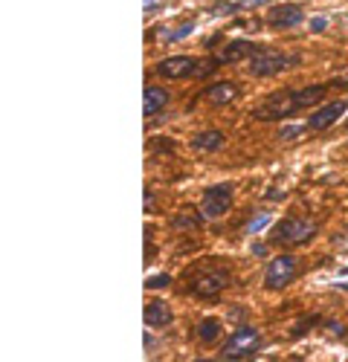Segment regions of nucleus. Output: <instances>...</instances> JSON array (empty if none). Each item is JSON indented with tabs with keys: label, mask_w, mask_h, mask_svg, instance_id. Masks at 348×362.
Returning <instances> with one entry per match:
<instances>
[{
	"label": "nucleus",
	"mask_w": 348,
	"mask_h": 362,
	"mask_svg": "<svg viewBox=\"0 0 348 362\" xmlns=\"http://www.w3.org/2000/svg\"><path fill=\"white\" fill-rule=\"evenodd\" d=\"M296 273H299V258L296 255H276L265 269V287L267 290H282L296 279Z\"/></svg>",
	"instance_id": "423d86ee"
},
{
	"label": "nucleus",
	"mask_w": 348,
	"mask_h": 362,
	"mask_svg": "<svg viewBox=\"0 0 348 362\" xmlns=\"http://www.w3.org/2000/svg\"><path fill=\"white\" fill-rule=\"evenodd\" d=\"M195 330H197V339L207 342V345H212V342L221 339V322L218 319H200Z\"/></svg>",
	"instance_id": "dca6fc26"
},
{
	"label": "nucleus",
	"mask_w": 348,
	"mask_h": 362,
	"mask_svg": "<svg viewBox=\"0 0 348 362\" xmlns=\"http://www.w3.org/2000/svg\"><path fill=\"white\" fill-rule=\"evenodd\" d=\"M328 84H331V87H340V90H345V87H348V73H342V76H337V78H331Z\"/></svg>",
	"instance_id": "393cba45"
},
{
	"label": "nucleus",
	"mask_w": 348,
	"mask_h": 362,
	"mask_svg": "<svg viewBox=\"0 0 348 362\" xmlns=\"http://www.w3.org/2000/svg\"><path fill=\"white\" fill-rule=\"evenodd\" d=\"M316 325H323V319H319V316H305V319H302V322H299V325L294 327V334H290V337L296 339V337L308 334V327H316Z\"/></svg>",
	"instance_id": "aec40b11"
},
{
	"label": "nucleus",
	"mask_w": 348,
	"mask_h": 362,
	"mask_svg": "<svg viewBox=\"0 0 348 362\" xmlns=\"http://www.w3.org/2000/svg\"><path fill=\"white\" fill-rule=\"evenodd\" d=\"M319 226L308 218H284L273 229V244L279 247H302L311 238H316Z\"/></svg>",
	"instance_id": "7ed1b4c3"
},
{
	"label": "nucleus",
	"mask_w": 348,
	"mask_h": 362,
	"mask_svg": "<svg viewBox=\"0 0 348 362\" xmlns=\"http://www.w3.org/2000/svg\"><path fill=\"white\" fill-rule=\"evenodd\" d=\"M232 183H221V186H209L207 192H203V200H200V212L207 221H215L221 215L229 212V206H232Z\"/></svg>",
	"instance_id": "0eeeda50"
},
{
	"label": "nucleus",
	"mask_w": 348,
	"mask_h": 362,
	"mask_svg": "<svg viewBox=\"0 0 348 362\" xmlns=\"http://www.w3.org/2000/svg\"><path fill=\"white\" fill-rule=\"evenodd\" d=\"M258 49H261L258 44L238 38V41L226 44V47H224V52H218V55H215V62H218V67H224V64H236V62H241L244 55H255Z\"/></svg>",
	"instance_id": "f8f14e48"
},
{
	"label": "nucleus",
	"mask_w": 348,
	"mask_h": 362,
	"mask_svg": "<svg viewBox=\"0 0 348 362\" xmlns=\"http://www.w3.org/2000/svg\"><path fill=\"white\" fill-rule=\"evenodd\" d=\"M226 145V136L221 131H203L192 139V148L200 151V154H212V151H221Z\"/></svg>",
	"instance_id": "2eb2a0df"
},
{
	"label": "nucleus",
	"mask_w": 348,
	"mask_h": 362,
	"mask_svg": "<svg viewBox=\"0 0 348 362\" xmlns=\"http://www.w3.org/2000/svg\"><path fill=\"white\" fill-rule=\"evenodd\" d=\"M171 284V276H149V279H145V287H149V290H163V287H168Z\"/></svg>",
	"instance_id": "412c9836"
},
{
	"label": "nucleus",
	"mask_w": 348,
	"mask_h": 362,
	"mask_svg": "<svg viewBox=\"0 0 348 362\" xmlns=\"http://www.w3.org/2000/svg\"><path fill=\"white\" fill-rule=\"evenodd\" d=\"M142 319H145V325H149V327H166V325L174 322V310L166 305V301H149V305H145Z\"/></svg>",
	"instance_id": "ddd939ff"
},
{
	"label": "nucleus",
	"mask_w": 348,
	"mask_h": 362,
	"mask_svg": "<svg viewBox=\"0 0 348 362\" xmlns=\"http://www.w3.org/2000/svg\"><path fill=\"white\" fill-rule=\"evenodd\" d=\"M302 64V55L296 52H282V49H258L255 55H250V76L255 78H267V76H276L282 70H290V67H299Z\"/></svg>",
	"instance_id": "f03ea898"
},
{
	"label": "nucleus",
	"mask_w": 348,
	"mask_h": 362,
	"mask_svg": "<svg viewBox=\"0 0 348 362\" xmlns=\"http://www.w3.org/2000/svg\"><path fill=\"white\" fill-rule=\"evenodd\" d=\"M145 105H142V113H145V119H151V116H157L166 105H168V90L166 87H157V84H149L145 87Z\"/></svg>",
	"instance_id": "4468645a"
},
{
	"label": "nucleus",
	"mask_w": 348,
	"mask_h": 362,
	"mask_svg": "<svg viewBox=\"0 0 348 362\" xmlns=\"http://www.w3.org/2000/svg\"><path fill=\"white\" fill-rule=\"evenodd\" d=\"M331 84H311V87H299V90H279V93L267 96L265 102H261L253 116L258 119V122H279V119H290L296 116L299 110L316 105L319 99L325 96V90Z\"/></svg>",
	"instance_id": "f257e3e1"
},
{
	"label": "nucleus",
	"mask_w": 348,
	"mask_h": 362,
	"mask_svg": "<svg viewBox=\"0 0 348 362\" xmlns=\"http://www.w3.org/2000/svg\"><path fill=\"white\" fill-rule=\"evenodd\" d=\"M203 221H207V218H203V212L200 215L197 212H183V215H178V218L171 221V226L174 229H200Z\"/></svg>",
	"instance_id": "a211bd4d"
},
{
	"label": "nucleus",
	"mask_w": 348,
	"mask_h": 362,
	"mask_svg": "<svg viewBox=\"0 0 348 362\" xmlns=\"http://www.w3.org/2000/svg\"><path fill=\"white\" fill-rule=\"evenodd\" d=\"M258 345H261V334H258V330L250 327V325H241V327L232 330V337L226 339L221 359H253L255 351H258Z\"/></svg>",
	"instance_id": "39448f33"
},
{
	"label": "nucleus",
	"mask_w": 348,
	"mask_h": 362,
	"mask_svg": "<svg viewBox=\"0 0 348 362\" xmlns=\"http://www.w3.org/2000/svg\"><path fill=\"white\" fill-rule=\"evenodd\" d=\"M299 134H308V125H287V128H282V131H279V136H282V139H296Z\"/></svg>",
	"instance_id": "4be33fe9"
},
{
	"label": "nucleus",
	"mask_w": 348,
	"mask_h": 362,
	"mask_svg": "<svg viewBox=\"0 0 348 362\" xmlns=\"http://www.w3.org/2000/svg\"><path fill=\"white\" fill-rule=\"evenodd\" d=\"M348 110V99H334V102H325L323 107H316L308 119V134H319V131H328L334 122H340V116Z\"/></svg>",
	"instance_id": "6e6552de"
},
{
	"label": "nucleus",
	"mask_w": 348,
	"mask_h": 362,
	"mask_svg": "<svg viewBox=\"0 0 348 362\" xmlns=\"http://www.w3.org/2000/svg\"><path fill=\"white\" fill-rule=\"evenodd\" d=\"M265 223H270V215H261V218H255L253 223H247V232H258Z\"/></svg>",
	"instance_id": "5701e85b"
},
{
	"label": "nucleus",
	"mask_w": 348,
	"mask_h": 362,
	"mask_svg": "<svg viewBox=\"0 0 348 362\" xmlns=\"http://www.w3.org/2000/svg\"><path fill=\"white\" fill-rule=\"evenodd\" d=\"M142 6H145V12H154L160 6V0H142Z\"/></svg>",
	"instance_id": "bb28decb"
},
{
	"label": "nucleus",
	"mask_w": 348,
	"mask_h": 362,
	"mask_svg": "<svg viewBox=\"0 0 348 362\" xmlns=\"http://www.w3.org/2000/svg\"><path fill=\"white\" fill-rule=\"evenodd\" d=\"M229 281H232L229 267H203L189 281V293H195L200 298H215L218 293H224L229 287Z\"/></svg>",
	"instance_id": "20e7f679"
},
{
	"label": "nucleus",
	"mask_w": 348,
	"mask_h": 362,
	"mask_svg": "<svg viewBox=\"0 0 348 362\" xmlns=\"http://www.w3.org/2000/svg\"><path fill=\"white\" fill-rule=\"evenodd\" d=\"M192 33H195V21H186V23H180L178 29H168V33H163L160 38L171 44V41H183V38H189Z\"/></svg>",
	"instance_id": "6ab92c4d"
},
{
	"label": "nucleus",
	"mask_w": 348,
	"mask_h": 362,
	"mask_svg": "<svg viewBox=\"0 0 348 362\" xmlns=\"http://www.w3.org/2000/svg\"><path fill=\"white\" fill-rule=\"evenodd\" d=\"M238 93H241V87L236 81H215L207 90H200V96H195V99H203V102H209L215 107H224L229 102H236Z\"/></svg>",
	"instance_id": "9b49d317"
},
{
	"label": "nucleus",
	"mask_w": 348,
	"mask_h": 362,
	"mask_svg": "<svg viewBox=\"0 0 348 362\" xmlns=\"http://www.w3.org/2000/svg\"><path fill=\"white\" fill-rule=\"evenodd\" d=\"M258 4H270V0H232V4H224L215 9V15H236V12H247Z\"/></svg>",
	"instance_id": "f3484780"
},
{
	"label": "nucleus",
	"mask_w": 348,
	"mask_h": 362,
	"mask_svg": "<svg viewBox=\"0 0 348 362\" xmlns=\"http://www.w3.org/2000/svg\"><path fill=\"white\" fill-rule=\"evenodd\" d=\"M325 26H328V18H323V15H319V18H313V21H311V29H313V33H323Z\"/></svg>",
	"instance_id": "b1692460"
},
{
	"label": "nucleus",
	"mask_w": 348,
	"mask_h": 362,
	"mask_svg": "<svg viewBox=\"0 0 348 362\" xmlns=\"http://www.w3.org/2000/svg\"><path fill=\"white\" fill-rule=\"evenodd\" d=\"M151 206H154V194L151 189H145V212H151Z\"/></svg>",
	"instance_id": "a878e982"
},
{
	"label": "nucleus",
	"mask_w": 348,
	"mask_h": 362,
	"mask_svg": "<svg viewBox=\"0 0 348 362\" xmlns=\"http://www.w3.org/2000/svg\"><path fill=\"white\" fill-rule=\"evenodd\" d=\"M302 21H305V12L296 4H279V6H270L267 12V26L273 29H294Z\"/></svg>",
	"instance_id": "9d476101"
},
{
	"label": "nucleus",
	"mask_w": 348,
	"mask_h": 362,
	"mask_svg": "<svg viewBox=\"0 0 348 362\" xmlns=\"http://www.w3.org/2000/svg\"><path fill=\"white\" fill-rule=\"evenodd\" d=\"M197 67H200V62L197 58H192V55H174V58H163V62L154 67V73L157 76H163V78H197Z\"/></svg>",
	"instance_id": "1a4fd4ad"
}]
</instances>
